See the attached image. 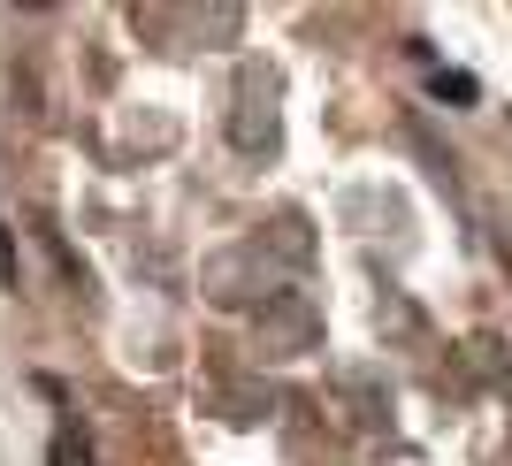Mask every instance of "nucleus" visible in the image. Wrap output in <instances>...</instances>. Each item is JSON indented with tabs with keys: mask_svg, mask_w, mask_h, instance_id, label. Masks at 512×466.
<instances>
[{
	"mask_svg": "<svg viewBox=\"0 0 512 466\" xmlns=\"http://www.w3.org/2000/svg\"><path fill=\"white\" fill-rule=\"evenodd\" d=\"M230 138L245 153H276V69H245L237 77V123H230Z\"/></svg>",
	"mask_w": 512,
	"mask_h": 466,
	"instance_id": "1",
	"label": "nucleus"
},
{
	"mask_svg": "<svg viewBox=\"0 0 512 466\" xmlns=\"http://www.w3.org/2000/svg\"><path fill=\"white\" fill-rule=\"evenodd\" d=\"M428 92H436V100H474L482 85H474L467 69H428Z\"/></svg>",
	"mask_w": 512,
	"mask_h": 466,
	"instance_id": "2",
	"label": "nucleus"
}]
</instances>
